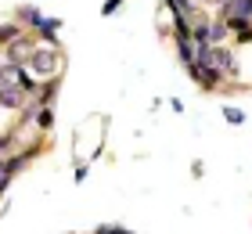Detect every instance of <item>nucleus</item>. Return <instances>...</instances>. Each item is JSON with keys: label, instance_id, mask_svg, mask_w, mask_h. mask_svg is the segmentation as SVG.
Wrapping results in <instances>:
<instances>
[{"label": "nucleus", "instance_id": "39448f33", "mask_svg": "<svg viewBox=\"0 0 252 234\" xmlns=\"http://www.w3.org/2000/svg\"><path fill=\"white\" fill-rule=\"evenodd\" d=\"M58 90H62V76H54V79H43V87H40V94H36L32 101H40V104H54Z\"/></svg>", "mask_w": 252, "mask_h": 234}, {"label": "nucleus", "instance_id": "0eeeda50", "mask_svg": "<svg viewBox=\"0 0 252 234\" xmlns=\"http://www.w3.org/2000/svg\"><path fill=\"white\" fill-rule=\"evenodd\" d=\"M15 18H18V22H26V26L32 29V22H36V18H40V11H36V7H32V4H22V7L15 11Z\"/></svg>", "mask_w": 252, "mask_h": 234}, {"label": "nucleus", "instance_id": "423d86ee", "mask_svg": "<svg viewBox=\"0 0 252 234\" xmlns=\"http://www.w3.org/2000/svg\"><path fill=\"white\" fill-rule=\"evenodd\" d=\"M227 36H231L227 22H223V18H209V43H223Z\"/></svg>", "mask_w": 252, "mask_h": 234}, {"label": "nucleus", "instance_id": "9d476101", "mask_svg": "<svg viewBox=\"0 0 252 234\" xmlns=\"http://www.w3.org/2000/svg\"><path fill=\"white\" fill-rule=\"evenodd\" d=\"M15 134H4V137H0V159H7V151H15Z\"/></svg>", "mask_w": 252, "mask_h": 234}, {"label": "nucleus", "instance_id": "6e6552de", "mask_svg": "<svg viewBox=\"0 0 252 234\" xmlns=\"http://www.w3.org/2000/svg\"><path fill=\"white\" fill-rule=\"evenodd\" d=\"M223 119L231 123V126H242V123H245V112L238 108V104H227V108H223Z\"/></svg>", "mask_w": 252, "mask_h": 234}, {"label": "nucleus", "instance_id": "7ed1b4c3", "mask_svg": "<svg viewBox=\"0 0 252 234\" xmlns=\"http://www.w3.org/2000/svg\"><path fill=\"white\" fill-rule=\"evenodd\" d=\"M32 47H36V36L22 29L11 43H4V51H0V54H4V62H11V65H26L29 54H32Z\"/></svg>", "mask_w": 252, "mask_h": 234}, {"label": "nucleus", "instance_id": "2eb2a0df", "mask_svg": "<svg viewBox=\"0 0 252 234\" xmlns=\"http://www.w3.org/2000/svg\"><path fill=\"white\" fill-rule=\"evenodd\" d=\"M249 87H252V83H249Z\"/></svg>", "mask_w": 252, "mask_h": 234}, {"label": "nucleus", "instance_id": "9b49d317", "mask_svg": "<svg viewBox=\"0 0 252 234\" xmlns=\"http://www.w3.org/2000/svg\"><path fill=\"white\" fill-rule=\"evenodd\" d=\"M123 4H126V0H105V4H101V15H105V18H108V15H116Z\"/></svg>", "mask_w": 252, "mask_h": 234}, {"label": "nucleus", "instance_id": "1a4fd4ad", "mask_svg": "<svg viewBox=\"0 0 252 234\" xmlns=\"http://www.w3.org/2000/svg\"><path fill=\"white\" fill-rule=\"evenodd\" d=\"M18 33H22L18 22H11V26H0V43H11V40L18 36Z\"/></svg>", "mask_w": 252, "mask_h": 234}, {"label": "nucleus", "instance_id": "f257e3e1", "mask_svg": "<svg viewBox=\"0 0 252 234\" xmlns=\"http://www.w3.org/2000/svg\"><path fill=\"white\" fill-rule=\"evenodd\" d=\"M62 68H65L62 47H47V43H36L26 62V72L32 79H54V76H62Z\"/></svg>", "mask_w": 252, "mask_h": 234}, {"label": "nucleus", "instance_id": "f8f14e48", "mask_svg": "<svg viewBox=\"0 0 252 234\" xmlns=\"http://www.w3.org/2000/svg\"><path fill=\"white\" fill-rule=\"evenodd\" d=\"M90 177V166H87V162H76V184H83Z\"/></svg>", "mask_w": 252, "mask_h": 234}, {"label": "nucleus", "instance_id": "4468645a", "mask_svg": "<svg viewBox=\"0 0 252 234\" xmlns=\"http://www.w3.org/2000/svg\"><path fill=\"white\" fill-rule=\"evenodd\" d=\"M202 173H205V166H202V162H191V177H194V180H198V177H202Z\"/></svg>", "mask_w": 252, "mask_h": 234}, {"label": "nucleus", "instance_id": "20e7f679", "mask_svg": "<svg viewBox=\"0 0 252 234\" xmlns=\"http://www.w3.org/2000/svg\"><path fill=\"white\" fill-rule=\"evenodd\" d=\"M29 101L32 98L22 87H0V108H4V112H22Z\"/></svg>", "mask_w": 252, "mask_h": 234}, {"label": "nucleus", "instance_id": "ddd939ff", "mask_svg": "<svg viewBox=\"0 0 252 234\" xmlns=\"http://www.w3.org/2000/svg\"><path fill=\"white\" fill-rule=\"evenodd\" d=\"M94 234H133V231H126V227H112V224H105V227H97Z\"/></svg>", "mask_w": 252, "mask_h": 234}, {"label": "nucleus", "instance_id": "f03ea898", "mask_svg": "<svg viewBox=\"0 0 252 234\" xmlns=\"http://www.w3.org/2000/svg\"><path fill=\"white\" fill-rule=\"evenodd\" d=\"M188 72H191V79H194V83H198L202 90H220L223 87V72H220V68H216V65H209V62H202V58H194V62L188 65Z\"/></svg>", "mask_w": 252, "mask_h": 234}]
</instances>
